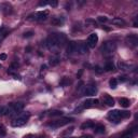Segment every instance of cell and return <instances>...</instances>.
<instances>
[{
	"label": "cell",
	"instance_id": "obj_1",
	"mask_svg": "<svg viewBox=\"0 0 138 138\" xmlns=\"http://www.w3.org/2000/svg\"><path fill=\"white\" fill-rule=\"evenodd\" d=\"M24 109L23 103H13L10 104L8 107H3V114L5 115H17L21 113V111Z\"/></svg>",
	"mask_w": 138,
	"mask_h": 138
},
{
	"label": "cell",
	"instance_id": "obj_2",
	"mask_svg": "<svg viewBox=\"0 0 138 138\" xmlns=\"http://www.w3.org/2000/svg\"><path fill=\"white\" fill-rule=\"evenodd\" d=\"M131 115V112L130 111H120V110H111L108 112V119L110 120L111 122H114V123H119L121 119H124V118H128Z\"/></svg>",
	"mask_w": 138,
	"mask_h": 138
},
{
	"label": "cell",
	"instance_id": "obj_3",
	"mask_svg": "<svg viewBox=\"0 0 138 138\" xmlns=\"http://www.w3.org/2000/svg\"><path fill=\"white\" fill-rule=\"evenodd\" d=\"M115 50H117V43L113 41H106L100 46V52L106 56L112 55L115 52Z\"/></svg>",
	"mask_w": 138,
	"mask_h": 138
},
{
	"label": "cell",
	"instance_id": "obj_4",
	"mask_svg": "<svg viewBox=\"0 0 138 138\" xmlns=\"http://www.w3.org/2000/svg\"><path fill=\"white\" fill-rule=\"evenodd\" d=\"M29 117H30V113L29 112H23V113H20L16 118L12 121V126L13 127H20V126H23L27 123V121L29 120Z\"/></svg>",
	"mask_w": 138,
	"mask_h": 138
},
{
	"label": "cell",
	"instance_id": "obj_5",
	"mask_svg": "<svg viewBox=\"0 0 138 138\" xmlns=\"http://www.w3.org/2000/svg\"><path fill=\"white\" fill-rule=\"evenodd\" d=\"M72 121H73V119H71V118H62V119H57V120H55V121L49 122L46 125L50 127H52V128H58V127L65 126V125L69 124Z\"/></svg>",
	"mask_w": 138,
	"mask_h": 138
},
{
	"label": "cell",
	"instance_id": "obj_6",
	"mask_svg": "<svg viewBox=\"0 0 138 138\" xmlns=\"http://www.w3.org/2000/svg\"><path fill=\"white\" fill-rule=\"evenodd\" d=\"M97 41H98V36H97L96 34H91L89 36V38H87L86 45L89 46V48L93 49V48H95Z\"/></svg>",
	"mask_w": 138,
	"mask_h": 138
},
{
	"label": "cell",
	"instance_id": "obj_7",
	"mask_svg": "<svg viewBox=\"0 0 138 138\" xmlns=\"http://www.w3.org/2000/svg\"><path fill=\"white\" fill-rule=\"evenodd\" d=\"M97 93V87L94 85V84H90V85H86L85 89H84V95L86 96H93Z\"/></svg>",
	"mask_w": 138,
	"mask_h": 138
},
{
	"label": "cell",
	"instance_id": "obj_8",
	"mask_svg": "<svg viewBox=\"0 0 138 138\" xmlns=\"http://www.w3.org/2000/svg\"><path fill=\"white\" fill-rule=\"evenodd\" d=\"M66 52H67L68 55H72L73 53L77 52V43L73 41H70L68 43L67 48H66Z\"/></svg>",
	"mask_w": 138,
	"mask_h": 138
},
{
	"label": "cell",
	"instance_id": "obj_9",
	"mask_svg": "<svg viewBox=\"0 0 138 138\" xmlns=\"http://www.w3.org/2000/svg\"><path fill=\"white\" fill-rule=\"evenodd\" d=\"M137 132H138V126H134L133 128H131L130 131H127L126 133H124L122 135L121 138H134V136L136 135Z\"/></svg>",
	"mask_w": 138,
	"mask_h": 138
},
{
	"label": "cell",
	"instance_id": "obj_10",
	"mask_svg": "<svg viewBox=\"0 0 138 138\" xmlns=\"http://www.w3.org/2000/svg\"><path fill=\"white\" fill-rule=\"evenodd\" d=\"M126 41L128 44L132 46H137V44H138V38L136 34H128L126 37Z\"/></svg>",
	"mask_w": 138,
	"mask_h": 138
},
{
	"label": "cell",
	"instance_id": "obj_11",
	"mask_svg": "<svg viewBox=\"0 0 138 138\" xmlns=\"http://www.w3.org/2000/svg\"><path fill=\"white\" fill-rule=\"evenodd\" d=\"M77 52H79L80 54H85L87 53V45L84 42H79L77 43Z\"/></svg>",
	"mask_w": 138,
	"mask_h": 138
},
{
	"label": "cell",
	"instance_id": "obj_12",
	"mask_svg": "<svg viewBox=\"0 0 138 138\" xmlns=\"http://www.w3.org/2000/svg\"><path fill=\"white\" fill-rule=\"evenodd\" d=\"M49 12L48 11H40L36 13V20L37 21H45L48 18Z\"/></svg>",
	"mask_w": 138,
	"mask_h": 138
},
{
	"label": "cell",
	"instance_id": "obj_13",
	"mask_svg": "<svg viewBox=\"0 0 138 138\" xmlns=\"http://www.w3.org/2000/svg\"><path fill=\"white\" fill-rule=\"evenodd\" d=\"M51 23H52V25H55V26H61V25L65 23V18L63 16H55L52 18Z\"/></svg>",
	"mask_w": 138,
	"mask_h": 138
},
{
	"label": "cell",
	"instance_id": "obj_14",
	"mask_svg": "<svg viewBox=\"0 0 138 138\" xmlns=\"http://www.w3.org/2000/svg\"><path fill=\"white\" fill-rule=\"evenodd\" d=\"M0 10L3 12V13L8 14V13H11L12 7L9 3H1V4H0Z\"/></svg>",
	"mask_w": 138,
	"mask_h": 138
},
{
	"label": "cell",
	"instance_id": "obj_15",
	"mask_svg": "<svg viewBox=\"0 0 138 138\" xmlns=\"http://www.w3.org/2000/svg\"><path fill=\"white\" fill-rule=\"evenodd\" d=\"M94 126H95V124L93 121H86L81 124V130H87V128H92Z\"/></svg>",
	"mask_w": 138,
	"mask_h": 138
},
{
	"label": "cell",
	"instance_id": "obj_16",
	"mask_svg": "<svg viewBox=\"0 0 138 138\" xmlns=\"http://www.w3.org/2000/svg\"><path fill=\"white\" fill-rule=\"evenodd\" d=\"M105 103L107 106H109V107H113L114 106V99L109 95H105Z\"/></svg>",
	"mask_w": 138,
	"mask_h": 138
},
{
	"label": "cell",
	"instance_id": "obj_17",
	"mask_svg": "<svg viewBox=\"0 0 138 138\" xmlns=\"http://www.w3.org/2000/svg\"><path fill=\"white\" fill-rule=\"evenodd\" d=\"M94 128H95V133L96 134H103V133H105V125L104 124H97V125H95L94 126Z\"/></svg>",
	"mask_w": 138,
	"mask_h": 138
},
{
	"label": "cell",
	"instance_id": "obj_18",
	"mask_svg": "<svg viewBox=\"0 0 138 138\" xmlns=\"http://www.w3.org/2000/svg\"><path fill=\"white\" fill-rule=\"evenodd\" d=\"M119 103H120V105H121V107H123V108H127V107H130V105H131V102H130V99H127V98H120V100H119Z\"/></svg>",
	"mask_w": 138,
	"mask_h": 138
},
{
	"label": "cell",
	"instance_id": "obj_19",
	"mask_svg": "<svg viewBox=\"0 0 138 138\" xmlns=\"http://www.w3.org/2000/svg\"><path fill=\"white\" fill-rule=\"evenodd\" d=\"M112 24L118 25V26H123V25H125V21H123L121 17H114L112 20Z\"/></svg>",
	"mask_w": 138,
	"mask_h": 138
},
{
	"label": "cell",
	"instance_id": "obj_20",
	"mask_svg": "<svg viewBox=\"0 0 138 138\" xmlns=\"http://www.w3.org/2000/svg\"><path fill=\"white\" fill-rule=\"evenodd\" d=\"M59 62H61V59H59L57 56H53V57L50 58V65L51 66H56V65H58L59 64Z\"/></svg>",
	"mask_w": 138,
	"mask_h": 138
},
{
	"label": "cell",
	"instance_id": "obj_21",
	"mask_svg": "<svg viewBox=\"0 0 138 138\" xmlns=\"http://www.w3.org/2000/svg\"><path fill=\"white\" fill-rule=\"evenodd\" d=\"M7 34H8V31L5 30V28L4 27H1L0 28V42L3 40L5 37H7Z\"/></svg>",
	"mask_w": 138,
	"mask_h": 138
},
{
	"label": "cell",
	"instance_id": "obj_22",
	"mask_svg": "<svg viewBox=\"0 0 138 138\" xmlns=\"http://www.w3.org/2000/svg\"><path fill=\"white\" fill-rule=\"evenodd\" d=\"M105 70H106V71H111V70H114V65L112 64V63H110V62L106 63V65H105Z\"/></svg>",
	"mask_w": 138,
	"mask_h": 138
},
{
	"label": "cell",
	"instance_id": "obj_23",
	"mask_svg": "<svg viewBox=\"0 0 138 138\" xmlns=\"http://www.w3.org/2000/svg\"><path fill=\"white\" fill-rule=\"evenodd\" d=\"M50 117H59V115H63V111L61 110H53L49 113Z\"/></svg>",
	"mask_w": 138,
	"mask_h": 138
},
{
	"label": "cell",
	"instance_id": "obj_24",
	"mask_svg": "<svg viewBox=\"0 0 138 138\" xmlns=\"http://www.w3.org/2000/svg\"><path fill=\"white\" fill-rule=\"evenodd\" d=\"M109 85H110L111 89H115L118 85V80L114 79V78H112V79H110V81H109Z\"/></svg>",
	"mask_w": 138,
	"mask_h": 138
},
{
	"label": "cell",
	"instance_id": "obj_25",
	"mask_svg": "<svg viewBox=\"0 0 138 138\" xmlns=\"http://www.w3.org/2000/svg\"><path fill=\"white\" fill-rule=\"evenodd\" d=\"M93 106H94L93 99L92 100L89 99V100H86V102L83 103V108H91V107H93Z\"/></svg>",
	"mask_w": 138,
	"mask_h": 138
},
{
	"label": "cell",
	"instance_id": "obj_26",
	"mask_svg": "<svg viewBox=\"0 0 138 138\" xmlns=\"http://www.w3.org/2000/svg\"><path fill=\"white\" fill-rule=\"evenodd\" d=\"M118 67L120 68V69H122V70H128V69H130V66L126 65V64H124V63H119Z\"/></svg>",
	"mask_w": 138,
	"mask_h": 138
},
{
	"label": "cell",
	"instance_id": "obj_27",
	"mask_svg": "<svg viewBox=\"0 0 138 138\" xmlns=\"http://www.w3.org/2000/svg\"><path fill=\"white\" fill-rule=\"evenodd\" d=\"M67 84H70V80H68L67 78H64L61 81V85H67Z\"/></svg>",
	"mask_w": 138,
	"mask_h": 138
},
{
	"label": "cell",
	"instance_id": "obj_28",
	"mask_svg": "<svg viewBox=\"0 0 138 138\" xmlns=\"http://www.w3.org/2000/svg\"><path fill=\"white\" fill-rule=\"evenodd\" d=\"M5 135V128L3 125L0 124V136H4Z\"/></svg>",
	"mask_w": 138,
	"mask_h": 138
},
{
	"label": "cell",
	"instance_id": "obj_29",
	"mask_svg": "<svg viewBox=\"0 0 138 138\" xmlns=\"http://www.w3.org/2000/svg\"><path fill=\"white\" fill-rule=\"evenodd\" d=\"M49 4L51 5L52 8H55V7H57V4H58V2L56 1V0H53V1H49Z\"/></svg>",
	"mask_w": 138,
	"mask_h": 138
},
{
	"label": "cell",
	"instance_id": "obj_30",
	"mask_svg": "<svg viewBox=\"0 0 138 138\" xmlns=\"http://www.w3.org/2000/svg\"><path fill=\"white\" fill-rule=\"evenodd\" d=\"M98 21L100 22V23H106V22H108V18L106 17V16H99Z\"/></svg>",
	"mask_w": 138,
	"mask_h": 138
},
{
	"label": "cell",
	"instance_id": "obj_31",
	"mask_svg": "<svg viewBox=\"0 0 138 138\" xmlns=\"http://www.w3.org/2000/svg\"><path fill=\"white\" fill-rule=\"evenodd\" d=\"M34 33L33 31H28V33H25L24 34V38H30V37H33Z\"/></svg>",
	"mask_w": 138,
	"mask_h": 138
},
{
	"label": "cell",
	"instance_id": "obj_32",
	"mask_svg": "<svg viewBox=\"0 0 138 138\" xmlns=\"http://www.w3.org/2000/svg\"><path fill=\"white\" fill-rule=\"evenodd\" d=\"M27 21H37V20H36V14L29 15V16L27 17Z\"/></svg>",
	"mask_w": 138,
	"mask_h": 138
},
{
	"label": "cell",
	"instance_id": "obj_33",
	"mask_svg": "<svg viewBox=\"0 0 138 138\" xmlns=\"http://www.w3.org/2000/svg\"><path fill=\"white\" fill-rule=\"evenodd\" d=\"M5 59H7V54L1 53V54H0V61H5Z\"/></svg>",
	"mask_w": 138,
	"mask_h": 138
},
{
	"label": "cell",
	"instance_id": "obj_34",
	"mask_svg": "<svg viewBox=\"0 0 138 138\" xmlns=\"http://www.w3.org/2000/svg\"><path fill=\"white\" fill-rule=\"evenodd\" d=\"M72 132H73V127H70V128H69V131H66L63 134H64V135H68V134H71Z\"/></svg>",
	"mask_w": 138,
	"mask_h": 138
},
{
	"label": "cell",
	"instance_id": "obj_35",
	"mask_svg": "<svg viewBox=\"0 0 138 138\" xmlns=\"http://www.w3.org/2000/svg\"><path fill=\"white\" fill-rule=\"evenodd\" d=\"M11 67H12V69H17V67H18V63H16V62L12 63Z\"/></svg>",
	"mask_w": 138,
	"mask_h": 138
},
{
	"label": "cell",
	"instance_id": "obj_36",
	"mask_svg": "<svg viewBox=\"0 0 138 138\" xmlns=\"http://www.w3.org/2000/svg\"><path fill=\"white\" fill-rule=\"evenodd\" d=\"M46 4H49V1H41L39 3L40 7H44V5H46Z\"/></svg>",
	"mask_w": 138,
	"mask_h": 138
},
{
	"label": "cell",
	"instance_id": "obj_37",
	"mask_svg": "<svg viewBox=\"0 0 138 138\" xmlns=\"http://www.w3.org/2000/svg\"><path fill=\"white\" fill-rule=\"evenodd\" d=\"M80 138H93L92 135H84V136H81Z\"/></svg>",
	"mask_w": 138,
	"mask_h": 138
},
{
	"label": "cell",
	"instance_id": "obj_38",
	"mask_svg": "<svg viewBox=\"0 0 138 138\" xmlns=\"http://www.w3.org/2000/svg\"><path fill=\"white\" fill-rule=\"evenodd\" d=\"M93 103H94V105H98V104H99V100H98V99H93Z\"/></svg>",
	"mask_w": 138,
	"mask_h": 138
},
{
	"label": "cell",
	"instance_id": "obj_39",
	"mask_svg": "<svg viewBox=\"0 0 138 138\" xmlns=\"http://www.w3.org/2000/svg\"><path fill=\"white\" fill-rule=\"evenodd\" d=\"M25 51H26V52H28V53H29V52L31 51V48H30V46H27V48H26V50H25Z\"/></svg>",
	"mask_w": 138,
	"mask_h": 138
},
{
	"label": "cell",
	"instance_id": "obj_40",
	"mask_svg": "<svg viewBox=\"0 0 138 138\" xmlns=\"http://www.w3.org/2000/svg\"><path fill=\"white\" fill-rule=\"evenodd\" d=\"M1 114H3V107L0 108V115H1Z\"/></svg>",
	"mask_w": 138,
	"mask_h": 138
},
{
	"label": "cell",
	"instance_id": "obj_41",
	"mask_svg": "<svg viewBox=\"0 0 138 138\" xmlns=\"http://www.w3.org/2000/svg\"><path fill=\"white\" fill-rule=\"evenodd\" d=\"M125 80H126V79H125V77H122V79L120 78V81H121V82H124Z\"/></svg>",
	"mask_w": 138,
	"mask_h": 138
},
{
	"label": "cell",
	"instance_id": "obj_42",
	"mask_svg": "<svg viewBox=\"0 0 138 138\" xmlns=\"http://www.w3.org/2000/svg\"><path fill=\"white\" fill-rule=\"evenodd\" d=\"M25 138H34V137L33 136V135H27V136L25 137Z\"/></svg>",
	"mask_w": 138,
	"mask_h": 138
},
{
	"label": "cell",
	"instance_id": "obj_43",
	"mask_svg": "<svg viewBox=\"0 0 138 138\" xmlns=\"http://www.w3.org/2000/svg\"><path fill=\"white\" fill-rule=\"evenodd\" d=\"M66 138H72V137H66Z\"/></svg>",
	"mask_w": 138,
	"mask_h": 138
},
{
	"label": "cell",
	"instance_id": "obj_44",
	"mask_svg": "<svg viewBox=\"0 0 138 138\" xmlns=\"http://www.w3.org/2000/svg\"><path fill=\"white\" fill-rule=\"evenodd\" d=\"M1 67H2V66H1V64H0V68H1Z\"/></svg>",
	"mask_w": 138,
	"mask_h": 138
},
{
	"label": "cell",
	"instance_id": "obj_45",
	"mask_svg": "<svg viewBox=\"0 0 138 138\" xmlns=\"http://www.w3.org/2000/svg\"><path fill=\"white\" fill-rule=\"evenodd\" d=\"M39 138H42V137H39Z\"/></svg>",
	"mask_w": 138,
	"mask_h": 138
}]
</instances>
